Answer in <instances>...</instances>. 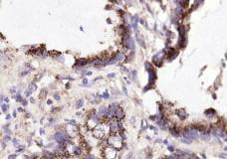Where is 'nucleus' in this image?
I'll list each match as a JSON object with an SVG mask.
<instances>
[{
  "mask_svg": "<svg viewBox=\"0 0 227 159\" xmlns=\"http://www.w3.org/2000/svg\"><path fill=\"white\" fill-rule=\"evenodd\" d=\"M182 136L184 139L192 141V140H195L198 137H200V134H199L198 130L194 126H186L183 130Z\"/></svg>",
  "mask_w": 227,
  "mask_h": 159,
  "instance_id": "obj_1",
  "label": "nucleus"
},
{
  "mask_svg": "<svg viewBox=\"0 0 227 159\" xmlns=\"http://www.w3.org/2000/svg\"><path fill=\"white\" fill-rule=\"evenodd\" d=\"M108 142H109L114 148H121L123 143L122 136H121L120 134H114V135H111L109 137V141Z\"/></svg>",
  "mask_w": 227,
  "mask_h": 159,
  "instance_id": "obj_2",
  "label": "nucleus"
},
{
  "mask_svg": "<svg viewBox=\"0 0 227 159\" xmlns=\"http://www.w3.org/2000/svg\"><path fill=\"white\" fill-rule=\"evenodd\" d=\"M106 128H107V126H106L105 124H98L97 126L94 128L93 132H94V135L97 136V137L101 138L103 137V136H105L106 134Z\"/></svg>",
  "mask_w": 227,
  "mask_h": 159,
  "instance_id": "obj_3",
  "label": "nucleus"
},
{
  "mask_svg": "<svg viewBox=\"0 0 227 159\" xmlns=\"http://www.w3.org/2000/svg\"><path fill=\"white\" fill-rule=\"evenodd\" d=\"M117 156V150L113 146H109L104 149V157L106 159H115Z\"/></svg>",
  "mask_w": 227,
  "mask_h": 159,
  "instance_id": "obj_4",
  "label": "nucleus"
},
{
  "mask_svg": "<svg viewBox=\"0 0 227 159\" xmlns=\"http://www.w3.org/2000/svg\"><path fill=\"white\" fill-rule=\"evenodd\" d=\"M147 72H149V75H150L149 85L152 87V85L154 84V82H156V71L154 70V68H152V67L150 69H149Z\"/></svg>",
  "mask_w": 227,
  "mask_h": 159,
  "instance_id": "obj_5",
  "label": "nucleus"
},
{
  "mask_svg": "<svg viewBox=\"0 0 227 159\" xmlns=\"http://www.w3.org/2000/svg\"><path fill=\"white\" fill-rule=\"evenodd\" d=\"M109 128L112 132H116V131L119 129V121H117V120H113V121H111Z\"/></svg>",
  "mask_w": 227,
  "mask_h": 159,
  "instance_id": "obj_6",
  "label": "nucleus"
},
{
  "mask_svg": "<svg viewBox=\"0 0 227 159\" xmlns=\"http://www.w3.org/2000/svg\"><path fill=\"white\" fill-rule=\"evenodd\" d=\"M123 117H125V111H123V109L119 107V109H117V113H116V118L118 120H121V119H123Z\"/></svg>",
  "mask_w": 227,
  "mask_h": 159,
  "instance_id": "obj_7",
  "label": "nucleus"
},
{
  "mask_svg": "<svg viewBox=\"0 0 227 159\" xmlns=\"http://www.w3.org/2000/svg\"><path fill=\"white\" fill-rule=\"evenodd\" d=\"M169 132L172 134V135L174 136V137H178L179 135H180V132H179V130L176 128L175 126L174 127H170L169 128Z\"/></svg>",
  "mask_w": 227,
  "mask_h": 159,
  "instance_id": "obj_8",
  "label": "nucleus"
},
{
  "mask_svg": "<svg viewBox=\"0 0 227 159\" xmlns=\"http://www.w3.org/2000/svg\"><path fill=\"white\" fill-rule=\"evenodd\" d=\"M176 115H178V117L180 118L181 120H184L186 118V116H187V115H186V113L184 111H177Z\"/></svg>",
  "mask_w": 227,
  "mask_h": 159,
  "instance_id": "obj_9",
  "label": "nucleus"
},
{
  "mask_svg": "<svg viewBox=\"0 0 227 159\" xmlns=\"http://www.w3.org/2000/svg\"><path fill=\"white\" fill-rule=\"evenodd\" d=\"M132 27H134V29H136L138 28V23H139V16L138 15L132 17Z\"/></svg>",
  "mask_w": 227,
  "mask_h": 159,
  "instance_id": "obj_10",
  "label": "nucleus"
},
{
  "mask_svg": "<svg viewBox=\"0 0 227 159\" xmlns=\"http://www.w3.org/2000/svg\"><path fill=\"white\" fill-rule=\"evenodd\" d=\"M205 115H207L208 117H212V116L216 115V111L214 109H207L205 111Z\"/></svg>",
  "mask_w": 227,
  "mask_h": 159,
  "instance_id": "obj_11",
  "label": "nucleus"
},
{
  "mask_svg": "<svg viewBox=\"0 0 227 159\" xmlns=\"http://www.w3.org/2000/svg\"><path fill=\"white\" fill-rule=\"evenodd\" d=\"M72 151H73V153L75 154V155H80L81 152H82V149H81V147H79V146H73Z\"/></svg>",
  "mask_w": 227,
  "mask_h": 159,
  "instance_id": "obj_12",
  "label": "nucleus"
},
{
  "mask_svg": "<svg viewBox=\"0 0 227 159\" xmlns=\"http://www.w3.org/2000/svg\"><path fill=\"white\" fill-rule=\"evenodd\" d=\"M136 40H138V42L141 45V46L143 47V48H145V42L143 41V37H141V36L140 34L136 35Z\"/></svg>",
  "mask_w": 227,
  "mask_h": 159,
  "instance_id": "obj_13",
  "label": "nucleus"
},
{
  "mask_svg": "<svg viewBox=\"0 0 227 159\" xmlns=\"http://www.w3.org/2000/svg\"><path fill=\"white\" fill-rule=\"evenodd\" d=\"M182 10H183L182 6H180V5L176 6V8H175V13H176V15H181V13H182Z\"/></svg>",
  "mask_w": 227,
  "mask_h": 159,
  "instance_id": "obj_14",
  "label": "nucleus"
},
{
  "mask_svg": "<svg viewBox=\"0 0 227 159\" xmlns=\"http://www.w3.org/2000/svg\"><path fill=\"white\" fill-rule=\"evenodd\" d=\"M36 89V85L35 84H30V86H29V89H28V91H30L31 93H33V91H34Z\"/></svg>",
  "mask_w": 227,
  "mask_h": 159,
  "instance_id": "obj_15",
  "label": "nucleus"
},
{
  "mask_svg": "<svg viewBox=\"0 0 227 159\" xmlns=\"http://www.w3.org/2000/svg\"><path fill=\"white\" fill-rule=\"evenodd\" d=\"M83 102H84V100H83V98H80V100H79L78 102H77V104H76V106H77L78 109H80V107L83 106Z\"/></svg>",
  "mask_w": 227,
  "mask_h": 159,
  "instance_id": "obj_16",
  "label": "nucleus"
},
{
  "mask_svg": "<svg viewBox=\"0 0 227 159\" xmlns=\"http://www.w3.org/2000/svg\"><path fill=\"white\" fill-rule=\"evenodd\" d=\"M8 107H9V106H8V104H1V109H2V111H3V113H6V111H7Z\"/></svg>",
  "mask_w": 227,
  "mask_h": 159,
  "instance_id": "obj_17",
  "label": "nucleus"
},
{
  "mask_svg": "<svg viewBox=\"0 0 227 159\" xmlns=\"http://www.w3.org/2000/svg\"><path fill=\"white\" fill-rule=\"evenodd\" d=\"M14 98H16V100H17V102H23V100H22V97H21V96H20V95H19V93H18V95H16V96H15V97H14Z\"/></svg>",
  "mask_w": 227,
  "mask_h": 159,
  "instance_id": "obj_18",
  "label": "nucleus"
},
{
  "mask_svg": "<svg viewBox=\"0 0 227 159\" xmlns=\"http://www.w3.org/2000/svg\"><path fill=\"white\" fill-rule=\"evenodd\" d=\"M168 159H180V157L178 155H176V154H172V155H170L168 157Z\"/></svg>",
  "mask_w": 227,
  "mask_h": 159,
  "instance_id": "obj_19",
  "label": "nucleus"
},
{
  "mask_svg": "<svg viewBox=\"0 0 227 159\" xmlns=\"http://www.w3.org/2000/svg\"><path fill=\"white\" fill-rule=\"evenodd\" d=\"M102 98H110V95H109V93H107V91H106V93H103Z\"/></svg>",
  "mask_w": 227,
  "mask_h": 159,
  "instance_id": "obj_20",
  "label": "nucleus"
},
{
  "mask_svg": "<svg viewBox=\"0 0 227 159\" xmlns=\"http://www.w3.org/2000/svg\"><path fill=\"white\" fill-rule=\"evenodd\" d=\"M167 148H168V150H169L170 152H174V147L171 146V145H168Z\"/></svg>",
  "mask_w": 227,
  "mask_h": 159,
  "instance_id": "obj_21",
  "label": "nucleus"
},
{
  "mask_svg": "<svg viewBox=\"0 0 227 159\" xmlns=\"http://www.w3.org/2000/svg\"><path fill=\"white\" fill-rule=\"evenodd\" d=\"M24 148H25V147H24V146H20L19 148H18L17 150H16V152H23Z\"/></svg>",
  "mask_w": 227,
  "mask_h": 159,
  "instance_id": "obj_22",
  "label": "nucleus"
},
{
  "mask_svg": "<svg viewBox=\"0 0 227 159\" xmlns=\"http://www.w3.org/2000/svg\"><path fill=\"white\" fill-rule=\"evenodd\" d=\"M16 157H17V155H16V154H11V155H9L8 159H15Z\"/></svg>",
  "mask_w": 227,
  "mask_h": 159,
  "instance_id": "obj_23",
  "label": "nucleus"
},
{
  "mask_svg": "<svg viewBox=\"0 0 227 159\" xmlns=\"http://www.w3.org/2000/svg\"><path fill=\"white\" fill-rule=\"evenodd\" d=\"M11 139V137L9 135H5L4 136V141H9Z\"/></svg>",
  "mask_w": 227,
  "mask_h": 159,
  "instance_id": "obj_24",
  "label": "nucleus"
},
{
  "mask_svg": "<svg viewBox=\"0 0 227 159\" xmlns=\"http://www.w3.org/2000/svg\"><path fill=\"white\" fill-rule=\"evenodd\" d=\"M54 98H55V100H60L59 93H55V95H54Z\"/></svg>",
  "mask_w": 227,
  "mask_h": 159,
  "instance_id": "obj_25",
  "label": "nucleus"
},
{
  "mask_svg": "<svg viewBox=\"0 0 227 159\" xmlns=\"http://www.w3.org/2000/svg\"><path fill=\"white\" fill-rule=\"evenodd\" d=\"M87 159H97L95 156L94 155H92V154H90V155H88V157H87Z\"/></svg>",
  "mask_w": 227,
  "mask_h": 159,
  "instance_id": "obj_26",
  "label": "nucleus"
},
{
  "mask_svg": "<svg viewBox=\"0 0 227 159\" xmlns=\"http://www.w3.org/2000/svg\"><path fill=\"white\" fill-rule=\"evenodd\" d=\"M219 156H220V157H222V158H225V159H227V156L225 155V154H223V153H221Z\"/></svg>",
  "mask_w": 227,
  "mask_h": 159,
  "instance_id": "obj_27",
  "label": "nucleus"
},
{
  "mask_svg": "<svg viewBox=\"0 0 227 159\" xmlns=\"http://www.w3.org/2000/svg\"><path fill=\"white\" fill-rule=\"evenodd\" d=\"M115 76H116V74L113 73V74H109V75H108V77H110V78H111V77H115Z\"/></svg>",
  "mask_w": 227,
  "mask_h": 159,
  "instance_id": "obj_28",
  "label": "nucleus"
},
{
  "mask_svg": "<svg viewBox=\"0 0 227 159\" xmlns=\"http://www.w3.org/2000/svg\"><path fill=\"white\" fill-rule=\"evenodd\" d=\"M88 83V80L87 79H84V81H83V85H86Z\"/></svg>",
  "mask_w": 227,
  "mask_h": 159,
  "instance_id": "obj_29",
  "label": "nucleus"
},
{
  "mask_svg": "<svg viewBox=\"0 0 227 159\" xmlns=\"http://www.w3.org/2000/svg\"><path fill=\"white\" fill-rule=\"evenodd\" d=\"M189 159H200V158L196 157V156H191V157H189Z\"/></svg>",
  "mask_w": 227,
  "mask_h": 159,
  "instance_id": "obj_30",
  "label": "nucleus"
},
{
  "mask_svg": "<svg viewBox=\"0 0 227 159\" xmlns=\"http://www.w3.org/2000/svg\"><path fill=\"white\" fill-rule=\"evenodd\" d=\"M22 104H23V106H27V100H23V102H22Z\"/></svg>",
  "mask_w": 227,
  "mask_h": 159,
  "instance_id": "obj_31",
  "label": "nucleus"
},
{
  "mask_svg": "<svg viewBox=\"0 0 227 159\" xmlns=\"http://www.w3.org/2000/svg\"><path fill=\"white\" fill-rule=\"evenodd\" d=\"M10 118H11V115H6V119H7V120H9V119H10Z\"/></svg>",
  "mask_w": 227,
  "mask_h": 159,
  "instance_id": "obj_32",
  "label": "nucleus"
},
{
  "mask_svg": "<svg viewBox=\"0 0 227 159\" xmlns=\"http://www.w3.org/2000/svg\"><path fill=\"white\" fill-rule=\"evenodd\" d=\"M47 104H52V100H47Z\"/></svg>",
  "mask_w": 227,
  "mask_h": 159,
  "instance_id": "obj_33",
  "label": "nucleus"
},
{
  "mask_svg": "<svg viewBox=\"0 0 227 159\" xmlns=\"http://www.w3.org/2000/svg\"><path fill=\"white\" fill-rule=\"evenodd\" d=\"M87 76H91L92 75V72H87V73H85Z\"/></svg>",
  "mask_w": 227,
  "mask_h": 159,
  "instance_id": "obj_34",
  "label": "nucleus"
},
{
  "mask_svg": "<svg viewBox=\"0 0 227 159\" xmlns=\"http://www.w3.org/2000/svg\"><path fill=\"white\" fill-rule=\"evenodd\" d=\"M123 91H125V93H126V95H128V91H127V89H126V88H125V87H123Z\"/></svg>",
  "mask_w": 227,
  "mask_h": 159,
  "instance_id": "obj_35",
  "label": "nucleus"
},
{
  "mask_svg": "<svg viewBox=\"0 0 227 159\" xmlns=\"http://www.w3.org/2000/svg\"><path fill=\"white\" fill-rule=\"evenodd\" d=\"M43 133H44V129L41 128V129H40V134H43Z\"/></svg>",
  "mask_w": 227,
  "mask_h": 159,
  "instance_id": "obj_36",
  "label": "nucleus"
},
{
  "mask_svg": "<svg viewBox=\"0 0 227 159\" xmlns=\"http://www.w3.org/2000/svg\"><path fill=\"white\" fill-rule=\"evenodd\" d=\"M163 143H165V145H168V141H167V140H166V139L165 140V141H163Z\"/></svg>",
  "mask_w": 227,
  "mask_h": 159,
  "instance_id": "obj_37",
  "label": "nucleus"
},
{
  "mask_svg": "<svg viewBox=\"0 0 227 159\" xmlns=\"http://www.w3.org/2000/svg\"><path fill=\"white\" fill-rule=\"evenodd\" d=\"M66 87H67L66 89H70V84H69V83H68V84L66 85Z\"/></svg>",
  "mask_w": 227,
  "mask_h": 159,
  "instance_id": "obj_38",
  "label": "nucleus"
},
{
  "mask_svg": "<svg viewBox=\"0 0 227 159\" xmlns=\"http://www.w3.org/2000/svg\"><path fill=\"white\" fill-rule=\"evenodd\" d=\"M224 150H225V151H227V147H225V148H224Z\"/></svg>",
  "mask_w": 227,
  "mask_h": 159,
  "instance_id": "obj_39",
  "label": "nucleus"
}]
</instances>
